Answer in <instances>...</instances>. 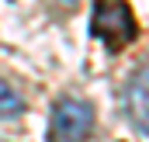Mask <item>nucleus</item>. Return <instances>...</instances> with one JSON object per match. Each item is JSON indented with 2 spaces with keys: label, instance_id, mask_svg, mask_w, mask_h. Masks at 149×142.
<instances>
[{
  "label": "nucleus",
  "instance_id": "20e7f679",
  "mask_svg": "<svg viewBox=\"0 0 149 142\" xmlns=\"http://www.w3.org/2000/svg\"><path fill=\"white\" fill-rule=\"evenodd\" d=\"M21 114H24L21 94H17L7 80H0V118H3V121H14V118H21Z\"/></svg>",
  "mask_w": 149,
  "mask_h": 142
},
{
  "label": "nucleus",
  "instance_id": "7ed1b4c3",
  "mask_svg": "<svg viewBox=\"0 0 149 142\" xmlns=\"http://www.w3.org/2000/svg\"><path fill=\"white\" fill-rule=\"evenodd\" d=\"M125 114L142 135H149V59L135 70V76L125 87Z\"/></svg>",
  "mask_w": 149,
  "mask_h": 142
},
{
  "label": "nucleus",
  "instance_id": "f257e3e1",
  "mask_svg": "<svg viewBox=\"0 0 149 142\" xmlns=\"http://www.w3.org/2000/svg\"><path fill=\"white\" fill-rule=\"evenodd\" d=\"M90 35L97 42H104L111 52L125 49L132 38H135V17H132V7L125 0H94V10H90Z\"/></svg>",
  "mask_w": 149,
  "mask_h": 142
},
{
  "label": "nucleus",
  "instance_id": "39448f33",
  "mask_svg": "<svg viewBox=\"0 0 149 142\" xmlns=\"http://www.w3.org/2000/svg\"><path fill=\"white\" fill-rule=\"evenodd\" d=\"M59 3H76V0H59Z\"/></svg>",
  "mask_w": 149,
  "mask_h": 142
},
{
  "label": "nucleus",
  "instance_id": "f03ea898",
  "mask_svg": "<svg viewBox=\"0 0 149 142\" xmlns=\"http://www.w3.org/2000/svg\"><path fill=\"white\" fill-rule=\"evenodd\" d=\"M94 128V107L80 97H59L49 114V142H83Z\"/></svg>",
  "mask_w": 149,
  "mask_h": 142
}]
</instances>
